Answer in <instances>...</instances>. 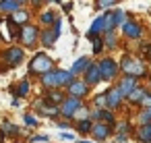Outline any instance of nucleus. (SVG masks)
<instances>
[{
    "instance_id": "1",
    "label": "nucleus",
    "mask_w": 151,
    "mask_h": 143,
    "mask_svg": "<svg viewBox=\"0 0 151 143\" xmlns=\"http://www.w3.org/2000/svg\"><path fill=\"white\" fill-rule=\"evenodd\" d=\"M29 71H31V73H42V75L50 73V71H52V60H50V56H46V54H35L33 60H31V64H29Z\"/></svg>"
},
{
    "instance_id": "2",
    "label": "nucleus",
    "mask_w": 151,
    "mask_h": 143,
    "mask_svg": "<svg viewBox=\"0 0 151 143\" xmlns=\"http://www.w3.org/2000/svg\"><path fill=\"white\" fill-rule=\"evenodd\" d=\"M37 38H40V31H37V27H33V25H27V23H25V25L21 27V31H19V40H21V44L27 46V48L35 46Z\"/></svg>"
},
{
    "instance_id": "3",
    "label": "nucleus",
    "mask_w": 151,
    "mask_h": 143,
    "mask_svg": "<svg viewBox=\"0 0 151 143\" xmlns=\"http://www.w3.org/2000/svg\"><path fill=\"white\" fill-rule=\"evenodd\" d=\"M99 73H101V79H106V81L114 79L116 73H118L116 60H114V58H104V60H99Z\"/></svg>"
},
{
    "instance_id": "4",
    "label": "nucleus",
    "mask_w": 151,
    "mask_h": 143,
    "mask_svg": "<svg viewBox=\"0 0 151 143\" xmlns=\"http://www.w3.org/2000/svg\"><path fill=\"white\" fill-rule=\"evenodd\" d=\"M23 58H25V52H23V48H17V46L9 48V50L2 54V60H6L9 66H17V64H21Z\"/></svg>"
},
{
    "instance_id": "5",
    "label": "nucleus",
    "mask_w": 151,
    "mask_h": 143,
    "mask_svg": "<svg viewBox=\"0 0 151 143\" xmlns=\"http://www.w3.org/2000/svg\"><path fill=\"white\" fill-rule=\"evenodd\" d=\"M87 91H89V85L85 83V81H81V79H77V81H73L70 85H68V93H70V98H83V95H87Z\"/></svg>"
},
{
    "instance_id": "6",
    "label": "nucleus",
    "mask_w": 151,
    "mask_h": 143,
    "mask_svg": "<svg viewBox=\"0 0 151 143\" xmlns=\"http://www.w3.org/2000/svg\"><path fill=\"white\" fill-rule=\"evenodd\" d=\"M60 27H62V23H60V21H54V29H52V31L46 29V31L42 33V44H44V46H52V44L56 42V38L60 35Z\"/></svg>"
},
{
    "instance_id": "7",
    "label": "nucleus",
    "mask_w": 151,
    "mask_h": 143,
    "mask_svg": "<svg viewBox=\"0 0 151 143\" xmlns=\"http://www.w3.org/2000/svg\"><path fill=\"white\" fill-rule=\"evenodd\" d=\"M79 108H81L79 100H77V98H68V100H64V102H62L60 112H62V116L70 118V116H75V114H77V110H79Z\"/></svg>"
},
{
    "instance_id": "8",
    "label": "nucleus",
    "mask_w": 151,
    "mask_h": 143,
    "mask_svg": "<svg viewBox=\"0 0 151 143\" xmlns=\"http://www.w3.org/2000/svg\"><path fill=\"white\" fill-rule=\"evenodd\" d=\"M134 89H137V77H130V75H126V77L122 79V83L118 85V91H120L122 95H130Z\"/></svg>"
},
{
    "instance_id": "9",
    "label": "nucleus",
    "mask_w": 151,
    "mask_h": 143,
    "mask_svg": "<svg viewBox=\"0 0 151 143\" xmlns=\"http://www.w3.org/2000/svg\"><path fill=\"white\" fill-rule=\"evenodd\" d=\"M101 79V73H99V64H89V69L85 71V83L87 85H93V83H97Z\"/></svg>"
},
{
    "instance_id": "10",
    "label": "nucleus",
    "mask_w": 151,
    "mask_h": 143,
    "mask_svg": "<svg viewBox=\"0 0 151 143\" xmlns=\"http://www.w3.org/2000/svg\"><path fill=\"white\" fill-rule=\"evenodd\" d=\"M91 133L95 135V139L104 141V139H108V137H110L112 126H110V124H104V122H97V124H93V126H91Z\"/></svg>"
},
{
    "instance_id": "11",
    "label": "nucleus",
    "mask_w": 151,
    "mask_h": 143,
    "mask_svg": "<svg viewBox=\"0 0 151 143\" xmlns=\"http://www.w3.org/2000/svg\"><path fill=\"white\" fill-rule=\"evenodd\" d=\"M122 31H124L126 38H139V35H141V27H139V23H134V21H124V23H122Z\"/></svg>"
},
{
    "instance_id": "12",
    "label": "nucleus",
    "mask_w": 151,
    "mask_h": 143,
    "mask_svg": "<svg viewBox=\"0 0 151 143\" xmlns=\"http://www.w3.org/2000/svg\"><path fill=\"white\" fill-rule=\"evenodd\" d=\"M54 75H56V87H62V85H70L73 83V73L70 71L58 69V71H54Z\"/></svg>"
},
{
    "instance_id": "13",
    "label": "nucleus",
    "mask_w": 151,
    "mask_h": 143,
    "mask_svg": "<svg viewBox=\"0 0 151 143\" xmlns=\"http://www.w3.org/2000/svg\"><path fill=\"white\" fill-rule=\"evenodd\" d=\"M97 33H104V17H97L91 25V29L87 31V38L89 40H97Z\"/></svg>"
},
{
    "instance_id": "14",
    "label": "nucleus",
    "mask_w": 151,
    "mask_h": 143,
    "mask_svg": "<svg viewBox=\"0 0 151 143\" xmlns=\"http://www.w3.org/2000/svg\"><path fill=\"white\" fill-rule=\"evenodd\" d=\"M120 100H122V93L118 91V87H116V89H110V91L106 93V104H108V108H116V106L120 104Z\"/></svg>"
},
{
    "instance_id": "15",
    "label": "nucleus",
    "mask_w": 151,
    "mask_h": 143,
    "mask_svg": "<svg viewBox=\"0 0 151 143\" xmlns=\"http://www.w3.org/2000/svg\"><path fill=\"white\" fill-rule=\"evenodd\" d=\"M89 64H91V62H89V58H87V56H81V58H79V60H77L75 64H73V69H70V73H73V75H79V73H85V71L89 69Z\"/></svg>"
},
{
    "instance_id": "16",
    "label": "nucleus",
    "mask_w": 151,
    "mask_h": 143,
    "mask_svg": "<svg viewBox=\"0 0 151 143\" xmlns=\"http://www.w3.org/2000/svg\"><path fill=\"white\" fill-rule=\"evenodd\" d=\"M137 139H139L141 143H149V141H151V122L139 126V131H137Z\"/></svg>"
},
{
    "instance_id": "17",
    "label": "nucleus",
    "mask_w": 151,
    "mask_h": 143,
    "mask_svg": "<svg viewBox=\"0 0 151 143\" xmlns=\"http://www.w3.org/2000/svg\"><path fill=\"white\" fill-rule=\"evenodd\" d=\"M114 27H116V11L104 15V33L106 31H114Z\"/></svg>"
},
{
    "instance_id": "18",
    "label": "nucleus",
    "mask_w": 151,
    "mask_h": 143,
    "mask_svg": "<svg viewBox=\"0 0 151 143\" xmlns=\"http://www.w3.org/2000/svg\"><path fill=\"white\" fill-rule=\"evenodd\" d=\"M145 98H147V91H145L143 87H137V89H134V91L128 95V100H130L132 104H139V102H143Z\"/></svg>"
},
{
    "instance_id": "19",
    "label": "nucleus",
    "mask_w": 151,
    "mask_h": 143,
    "mask_svg": "<svg viewBox=\"0 0 151 143\" xmlns=\"http://www.w3.org/2000/svg\"><path fill=\"white\" fill-rule=\"evenodd\" d=\"M9 19H11L13 23H17V25H19V23H23V25H25V21L29 19V13H27V11H17V13H13Z\"/></svg>"
},
{
    "instance_id": "20",
    "label": "nucleus",
    "mask_w": 151,
    "mask_h": 143,
    "mask_svg": "<svg viewBox=\"0 0 151 143\" xmlns=\"http://www.w3.org/2000/svg\"><path fill=\"white\" fill-rule=\"evenodd\" d=\"M19 2H13V0H4V2H0V11H6V13H17L19 11Z\"/></svg>"
},
{
    "instance_id": "21",
    "label": "nucleus",
    "mask_w": 151,
    "mask_h": 143,
    "mask_svg": "<svg viewBox=\"0 0 151 143\" xmlns=\"http://www.w3.org/2000/svg\"><path fill=\"white\" fill-rule=\"evenodd\" d=\"M42 81H44V85H46V87H56V75H54V71L46 73V75L42 77Z\"/></svg>"
},
{
    "instance_id": "22",
    "label": "nucleus",
    "mask_w": 151,
    "mask_h": 143,
    "mask_svg": "<svg viewBox=\"0 0 151 143\" xmlns=\"http://www.w3.org/2000/svg\"><path fill=\"white\" fill-rule=\"evenodd\" d=\"M104 42H106L108 48H114V46H116V35H114V31H106V33H104Z\"/></svg>"
},
{
    "instance_id": "23",
    "label": "nucleus",
    "mask_w": 151,
    "mask_h": 143,
    "mask_svg": "<svg viewBox=\"0 0 151 143\" xmlns=\"http://www.w3.org/2000/svg\"><path fill=\"white\" fill-rule=\"evenodd\" d=\"M46 100H48V102H54V104H58V102H64V95H62L60 91H50V93L46 95Z\"/></svg>"
},
{
    "instance_id": "24",
    "label": "nucleus",
    "mask_w": 151,
    "mask_h": 143,
    "mask_svg": "<svg viewBox=\"0 0 151 143\" xmlns=\"http://www.w3.org/2000/svg\"><path fill=\"white\" fill-rule=\"evenodd\" d=\"M91 126H93V124H91L89 120H81V122L77 124V129H79V133H89V131H91Z\"/></svg>"
},
{
    "instance_id": "25",
    "label": "nucleus",
    "mask_w": 151,
    "mask_h": 143,
    "mask_svg": "<svg viewBox=\"0 0 151 143\" xmlns=\"http://www.w3.org/2000/svg\"><path fill=\"white\" fill-rule=\"evenodd\" d=\"M101 50H104V40H101V38L93 40V52H95V54H99Z\"/></svg>"
},
{
    "instance_id": "26",
    "label": "nucleus",
    "mask_w": 151,
    "mask_h": 143,
    "mask_svg": "<svg viewBox=\"0 0 151 143\" xmlns=\"http://www.w3.org/2000/svg\"><path fill=\"white\" fill-rule=\"evenodd\" d=\"M149 122H151V110L141 112V124H149Z\"/></svg>"
},
{
    "instance_id": "27",
    "label": "nucleus",
    "mask_w": 151,
    "mask_h": 143,
    "mask_svg": "<svg viewBox=\"0 0 151 143\" xmlns=\"http://www.w3.org/2000/svg\"><path fill=\"white\" fill-rule=\"evenodd\" d=\"M42 23H46V25H48V23H54V13H52V11H50V13H44V15H42Z\"/></svg>"
},
{
    "instance_id": "28",
    "label": "nucleus",
    "mask_w": 151,
    "mask_h": 143,
    "mask_svg": "<svg viewBox=\"0 0 151 143\" xmlns=\"http://www.w3.org/2000/svg\"><path fill=\"white\" fill-rule=\"evenodd\" d=\"M29 93V83L27 81H21V85H19V95H27Z\"/></svg>"
},
{
    "instance_id": "29",
    "label": "nucleus",
    "mask_w": 151,
    "mask_h": 143,
    "mask_svg": "<svg viewBox=\"0 0 151 143\" xmlns=\"http://www.w3.org/2000/svg\"><path fill=\"white\" fill-rule=\"evenodd\" d=\"M4 131H6L9 135H19V129H15V124H11V122L4 124Z\"/></svg>"
},
{
    "instance_id": "30",
    "label": "nucleus",
    "mask_w": 151,
    "mask_h": 143,
    "mask_svg": "<svg viewBox=\"0 0 151 143\" xmlns=\"http://www.w3.org/2000/svg\"><path fill=\"white\" fill-rule=\"evenodd\" d=\"M122 23H124V13L116 11V25H122Z\"/></svg>"
},
{
    "instance_id": "31",
    "label": "nucleus",
    "mask_w": 151,
    "mask_h": 143,
    "mask_svg": "<svg viewBox=\"0 0 151 143\" xmlns=\"http://www.w3.org/2000/svg\"><path fill=\"white\" fill-rule=\"evenodd\" d=\"M25 122H27V124H33V126L37 124V120H35V116H31V114H27V116H25Z\"/></svg>"
},
{
    "instance_id": "32",
    "label": "nucleus",
    "mask_w": 151,
    "mask_h": 143,
    "mask_svg": "<svg viewBox=\"0 0 151 143\" xmlns=\"http://www.w3.org/2000/svg\"><path fill=\"white\" fill-rule=\"evenodd\" d=\"M37 141H48L46 135H37V137H31V143H37Z\"/></svg>"
},
{
    "instance_id": "33",
    "label": "nucleus",
    "mask_w": 151,
    "mask_h": 143,
    "mask_svg": "<svg viewBox=\"0 0 151 143\" xmlns=\"http://www.w3.org/2000/svg\"><path fill=\"white\" fill-rule=\"evenodd\" d=\"M114 4H116V2H99L97 6H101V9H108V6H114Z\"/></svg>"
},
{
    "instance_id": "34",
    "label": "nucleus",
    "mask_w": 151,
    "mask_h": 143,
    "mask_svg": "<svg viewBox=\"0 0 151 143\" xmlns=\"http://www.w3.org/2000/svg\"><path fill=\"white\" fill-rule=\"evenodd\" d=\"M95 104H97V106H101V104H106V95H101V98H95Z\"/></svg>"
},
{
    "instance_id": "35",
    "label": "nucleus",
    "mask_w": 151,
    "mask_h": 143,
    "mask_svg": "<svg viewBox=\"0 0 151 143\" xmlns=\"http://www.w3.org/2000/svg\"><path fill=\"white\" fill-rule=\"evenodd\" d=\"M145 102L149 104V110H151V95H147V98H145Z\"/></svg>"
},
{
    "instance_id": "36",
    "label": "nucleus",
    "mask_w": 151,
    "mask_h": 143,
    "mask_svg": "<svg viewBox=\"0 0 151 143\" xmlns=\"http://www.w3.org/2000/svg\"><path fill=\"white\" fill-rule=\"evenodd\" d=\"M79 143H91V141H79Z\"/></svg>"
},
{
    "instance_id": "37",
    "label": "nucleus",
    "mask_w": 151,
    "mask_h": 143,
    "mask_svg": "<svg viewBox=\"0 0 151 143\" xmlns=\"http://www.w3.org/2000/svg\"><path fill=\"white\" fill-rule=\"evenodd\" d=\"M0 23H2V19H0Z\"/></svg>"
}]
</instances>
